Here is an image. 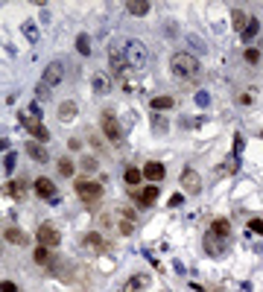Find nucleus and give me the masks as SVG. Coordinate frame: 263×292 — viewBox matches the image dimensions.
Returning <instances> with one entry per match:
<instances>
[{"instance_id":"f257e3e1","label":"nucleus","mask_w":263,"mask_h":292,"mask_svg":"<svg viewBox=\"0 0 263 292\" xmlns=\"http://www.w3.org/2000/svg\"><path fill=\"white\" fill-rule=\"evenodd\" d=\"M123 59H126V68L129 70H146L149 65V50H146V44L143 41H126L123 44Z\"/></svg>"},{"instance_id":"f03ea898","label":"nucleus","mask_w":263,"mask_h":292,"mask_svg":"<svg viewBox=\"0 0 263 292\" xmlns=\"http://www.w3.org/2000/svg\"><path fill=\"white\" fill-rule=\"evenodd\" d=\"M170 68H173L175 76H181V79H193V76L199 73V59H196L193 53H175L173 59H170Z\"/></svg>"},{"instance_id":"7ed1b4c3","label":"nucleus","mask_w":263,"mask_h":292,"mask_svg":"<svg viewBox=\"0 0 263 292\" xmlns=\"http://www.w3.org/2000/svg\"><path fill=\"white\" fill-rule=\"evenodd\" d=\"M103 135L111 140V143H123V138H126V135H123V126L117 123V117H114L111 111H103Z\"/></svg>"},{"instance_id":"20e7f679","label":"nucleus","mask_w":263,"mask_h":292,"mask_svg":"<svg viewBox=\"0 0 263 292\" xmlns=\"http://www.w3.org/2000/svg\"><path fill=\"white\" fill-rule=\"evenodd\" d=\"M76 196L85 202H100L103 199V184L100 181H76Z\"/></svg>"},{"instance_id":"39448f33","label":"nucleus","mask_w":263,"mask_h":292,"mask_svg":"<svg viewBox=\"0 0 263 292\" xmlns=\"http://www.w3.org/2000/svg\"><path fill=\"white\" fill-rule=\"evenodd\" d=\"M62 242V234H59V228H53L50 222L38 225V245H47V248H56Z\"/></svg>"},{"instance_id":"423d86ee","label":"nucleus","mask_w":263,"mask_h":292,"mask_svg":"<svg viewBox=\"0 0 263 292\" xmlns=\"http://www.w3.org/2000/svg\"><path fill=\"white\" fill-rule=\"evenodd\" d=\"M21 123L27 126V132H30L33 138H38V143H47V140H50V132L44 129V123L41 120H33L30 114H21Z\"/></svg>"},{"instance_id":"0eeeda50","label":"nucleus","mask_w":263,"mask_h":292,"mask_svg":"<svg viewBox=\"0 0 263 292\" xmlns=\"http://www.w3.org/2000/svg\"><path fill=\"white\" fill-rule=\"evenodd\" d=\"M62 76H65V65H62V62H50V65L44 68L41 82H44L47 88H53V85H59V82H62Z\"/></svg>"},{"instance_id":"6e6552de","label":"nucleus","mask_w":263,"mask_h":292,"mask_svg":"<svg viewBox=\"0 0 263 292\" xmlns=\"http://www.w3.org/2000/svg\"><path fill=\"white\" fill-rule=\"evenodd\" d=\"M35 196H38V199H47L50 205L59 202V199H56V184H53L50 178H38V181H35Z\"/></svg>"},{"instance_id":"1a4fd4ad","label":"nucleus","mask_w":263,"mask_h":292,"mask_svg":"<svg viewBox=\"0 0 263 292\" xmlns=\"http://www.w3.org/2000/svg\"><path fill=\"white\" fill-rule=\"evenodd\" d=\"M164 175H167V170H164V164H161V161H149V164L143 167V178H149L152 184L164 181Z\"/></svg>"},{"instance_id":"9d476101","label":"nucleus","mask_w":263,"mask_h":292,"mask_svg":"<svg viewBox=\"0 0 263 292\" xmlns=\"http://www.w3.org/2000/svg\"><path fill=\"white\" fill-rule=\"evenodd\" d=\"M181 184H184V190H187V193H199V190H202V178H199V172H196V170H190V167H187V170H184V175H181Z\"/></svg>"},{"instance_id":"9b49d317","label":"nucleus","mask_w":263,"mask_h":292,"mask_svg":"<svg viewBox=\"0 0 263 292\" xmlns=\"http://www.w3.org/2000/svg\"><path fill=\"white\" fill-rule=\"evenodd\" d=\"M108 59H111V65H114V70H117V73H126V59H123V47L120 44H111V47H108Z\"/></svg>"},{"instance_id":"f8f14e48","label":"nucleus","mask_w":263,"mask_h":292,"mask_svg":"<svg viewBox=\"0 0 263 292\" xmlns=\"http://www.w3.org/2000/svg\"><path fill=\"white\" fill-rule=\"evenodd\" d=\"M117 216H120V234L129 237V234L135 231V213H132L129 207H120V210H117Z\"/></svg>"},{"instance_id":"ddd939ff","label":"nucleus","mask_w":263,"mask_h":292,"mask_svg":"<svg viewBox=\"0 0 263 292\" xmlns=\"http://www.w3.org/2000/svg\"><path fill=\"white\" fill-rule=\"evenodd\" d=\"M27 152H30V158L33 161H38V164H44L50 155H47V149H44V143H38V140H30L27 143Z\"/></svg>"},{"instance_id":"4468645a","label":"nucleus","mask_w":263,"mask_h":292,"mask_svg":"<svg viewBox=\"0 0 263 292\" xmlns=\"http://www.w3.org/2000/svg\"><path fill=\"white\" fill-rule=\"evenodd\" d=\"M3 237L12 242V245H27V242H30V237H27V234H24L21 228H15V225H9V228L3 231Z\"/></svg>"},{"instance_id":"2eb2a0df","label":"nucleus","mask_w":263,"mask_h":292,"mask_svg":"<svg viewBox=\"0 0 263 292\" xmlns=\"http://www.w3.org/2000/svg\"><path fill=\"white\" fill-rule=\"evenodd\" d=\"M155 199H158V184H149V187H143L138 193V205L140 207H149Z\"/></svg>"},{"instance_id":"dca6fc26","label":"nucleus","mask_w":263,"mask_h":292,"mask_svg":"<svg viewBox=\"0 0 263 292\" xmlns=\"http://www.w3.org/2000/svg\"><path fill=\"white\" fill-rule=\"evenodd\" d=\"M228 234H231V222H228V219H213V225H210V237L225 240Z\"/></svg>"},{"instance_id":"f3484780","label":"nucleus","mask_w":263,"mask_h":292,"mask_svg":"<svg viewBox=\"0 0 263 292\" xmlns=\"http://www.w3.org/2000/svg\"><path fill=\"white\" fill-rule=\"evenodd\" d=\"M149 9H152V6H149L146 0H129V3H126V12H132V15H138V18L146 15Z\"/></svg>"},{"instance_id":"a211bd4d","label":"nucleus","mask_w":263,"mask_h":292,"mask_svg":"<svg viewBox=\"0 0 263 292\" xmlns=\"http://www.w3.org/2000/svg\"><path fill=\"white\" fill-rule=\"evenodd\" d=\"M231 21H234V30L243 33L245 27H248V21H251V15H245L243 9H234V12H231Z\"/></svg>"},{"instance_id":"6ab92c4d","label":"nucleus","mask_w":263,"mask_h":292,"mask_svg":"<svg viewBox=\"0 0 263 292\" xmlns=\"http://www.w3.org/2000/svg\"><path fill=\"white\" fill-rule=\"evenodd\" d=\"M53 248H47V245H38L33 251V257H35V263H44V266H53L56 260H53V254H50Z\"/></svg>"},{"instance_id":"aec40b11","label":"nucleus","mask_w":263,"mask_h":292,"mask_svg":"<svg viewBox=\"0 0 263 292\" xmlns=\"http://www.w3.org/2000/svg\"><path fill=\"white\" fill-rule=\"evenodd\" d=\"M91 85H94V91H97V94H108V91H111V82L105 79V73H94Z\"/></svg>"},{"instance_id":"412c9836","label":"nucleus","mask_w":263,"mask_h":292,"mask_svg":"<svg viewBox=\"0 0 263 292\" xmlns=\"http://www.w3.org/2000/svg\"><path fill=\"white\" fill-rule=\"evenodd\" d=\"M6 196L24 199V196H27V184H24V181H9V184H6Z\"/></svg>"},{"instance_id":"4be33fe9","label":"nucleus","mask_w":263,"mask_h":292,"mask_svg":"<svg viewBox=\"0 0 263 292\" xmlns=\"http://www.w3.org/2000/svg\"><path fill=\"white\" fill-rule=\"evenodd\" d=\"M76 117V103L73 100H68V103H62V108H59V120L62 123H68Z\"/></svg>"},{"instance_id":"5701e85b","label":"nucleus","mask_w":263,"mask_h":292,"mask_svg":"<svg viewBox=\"0 0 263 292\" xmlns=\"http://www.w3.org/2000/svg\"><path fill=\"white\" fill-rule=\"evenodd\" d=\"M152 111H170V108H173V97H152Z\"/></svg>"},{"instance_id":"b1692460","label":"nucleus","mask_w":263,"mask_h":292,"mask_svg":"<svg viewBox=\"0 0 263 292\" xmlns=\"http://www.w3.org/2000/svg\"><path fill=\"white\" fill-rule=\"evenodd\" d=\"M123 178H126V184H129V187H138V184H140V178H143V172L135 170V167H126Z\"/></svg>"},{"instance_id":"393cba45","label":"nucleus","mask_w":263,"mask_h":292,"mask_svg":"<svg viewBox=\"0 0 263 292\" xmlns=\"http://www.w3.org/2000/svg\"><path fill=\"white\" fill-rule=\"evenodd\" d=\"M82 245H85V248H91V251H103V237H100V234H85Z\"/></svg>"},{"instance_id":"a878e982","label":"nucleus","mask_w":263,"mask_h":292,"mask_svg":"<svg viewBox=\"0 0 263 292\" xmlns=\"http://www.w3.org/2000/svg\"><path fill=\"white\" fill-rule=\"evenodd\" d=\"M257 30H260V21H257V18H251V21H248V27L243 30V38H245V41L257 38Z\"/></svg>"},{"instance_id":"bb28decb","label":"nucleus","mask_w":263,"mask_h":292,"mask_svg":"<svg viewBox=\"0 0 263 292\" xmlns=\"http://www.w3.org/2000/svg\"><path fill=\"white\" fill-rule=\"evenodd\" d=\"M50 100V88L44 85V82H38L35 85V103H47Z\"/></svg>"},{"instance_id":"cd10ccee","label":"nucleus","mask_w":263,"mask_h":292,"mask_svg":"<svg viewBox=\"0 0 263 292\" xmlns=\"http://www.w3.org/2000/svg\"><path fill=\"white\" fill-rule=\"evenodd\" d=\"M76 50L82 53V56L91 53V38H88V35H79V38H76Z\"/></svg>"},{"instance_id":"c85d7f7f","label":"nucleus","mask_w":263,"mask_h":292,"mask_svg":"<svg viewBox=\"0 0 263 292\" xmlns=\"http://www.w3.org/2000/svg\"><path fill=\"white\" fill-rule=\"evenodd\" d=\"M24 33H27V41H38V30H35V24L33 21H27V24H24Z\"/></svg>"},{"instance_id":"c756f323","label":"nucleus","mask_w":263,"mask_h":292,"mask_svg":"<svg viewBox=\"0 0 263 292\" xmlns=\"http://www.w3.org/2000/svg\"><path fill=\"white\" fill-rule=\"evenodd\" d=\"M146 283H149V280L140 275V277H135V280H129V283H126V292H135V289H140V286H146Z\"/></svg>"},{"instance_id":"7c9ffc66","label":"nucleus","mask_w":263,"mask_h":292,"mask_svg":"<svg viewBox=\"0 0 263 292\" xmlns=\"http://www.w3.org/2000/svg\"><path fill=\"white\" fill-rule=\"evenodd\" d=\"M59 172H62V175H73V164H70V158H59Z\"/></svg>"},{"instance_id":"2f4dec72","label":"nucleus","mask_w":263,"mask_h":292,"mask_svg":"<svg viewBox=\"0 0 263 292\" xmlns=\"http://www.w3.org/2000/svg\"><path fill=\"white\" fill-rule=\"evenodd\" d=\"M248 231H254V234H263V219H248Z\"/></svg>"},{"instance_id":"473e14b6","label":"nucleus","mask_w":263,"mask_h":292,"mask_svg":"<svg viewBox=\"0 0 263 292\" xmlns=\"http://www.w3.org/2000/svg\"><path fill=\"white\" fill-rule=\"evenodd\" d=\"M243 59L248 62V65H257V62H260V53H257V50H245Z\"/></svg>"},{"instance_id":"72a5a7b5","label":"nucleus","mask_w":263,"mask_h":292,"mask_svg":"<svg viewBox=\"0 0 263 292\" xmlns=\"http://www.w3.org/2000/svg\"><path fill=\"white\" fill-rule=\"evenodd\" d=\"M152 129H158V132H167V120H164V117H155V114H152Z\"/></svg>"},{"instance_id":"f704fd0d","label":"nucleus","mask_w":263,"mask_h":292,"mask_svg":"<svg viewBox=\"0 0 263 292\" xmlns=\"http://www.w3.org/2000/svg\"><path fill=\"white\" fill-rule=\"evenodd\" d=\"M15 161H18V158H15V152H9V155H6V161H3V167H6V172H12V170H15Z\"/></svg>"},{"instance_id":"c9c22d12","label":"nucleus","mask_w":263,"mask_h":292,"mask_svg":"<svg viewBox=\"0 0 263 292\" xmlns=\"http://www.w3.org/2000/svg\"><path fill=\"white\" fill-rule=\"evenodd\" d=\"M208 103H210L208 91H199V94H196V105H208Z\"/></svg>"},{"instance_id":"e433bc0d","label":"nucleus","mask_w":263,"mask_h":292,"mask_svg":"<svg viewBox=\"0 0 263 292\" xmlns=\"http://www.w3.org/2000/svg\"><path fill=\"white\" fill-rule=\"evenodd\" d=\"M0 292H18V286L12 280H3V283H0Z\"/></svg>"},{"instance_id":"4c0bfd02","label":"nucleus","mask_w":263,"mask_h":292,"mask_svg":"<svg viewBox=\"0 0 263 292\" xmlns=\"http://www.w3.org/2000/svg\"><path fill=\"white\" fill-rule=\"evenodd\" d=\"M187 41H190V44H193V47H196V50H202V53H205V44H202L199 38H193V35H187Z\"/></svg>"},{"instance_id":"58836bf2","label":"nucleus","mask_w":263,"mask_h":292,"mask_svg":"<svg viewBox=\"0 0 263 292\" xmlns=\"http://www.w3.org/2000/svg\"><path fill=\"white\" fill-rule=\"evenodd\" d=\"M82 167H88V170H94V167H97V161H94V158H82Z\"/></svg>"},{"instance_id":"ea45409f","label":"nucleus","mask_w":263,"mask_h":292,"mask_svg":"<svg viewBox=\"0 0 263 292\" xmlns=\"http://www.w3.org/2000/svg\"><path fill=\"white\" fill-rule=\"evenodd\" d=\"M181 202H184V196H181V193H175V196H173V199H170V205H181Z\"/></svg>"},{"instance_id":"a19ab883","label":"nucleus","mask_w":263,"mask_h":292,"mask_svg":"<svg viewBox=\"0 0 263 292\" xmlns=\"http://www.w3.org/2000/svg\"><path fill=\"white\" fill-rule=\"evenodd\" d=\"M3 149H9V140L6 138H0V152H3Z\"/></svg>"}]
</instances>
